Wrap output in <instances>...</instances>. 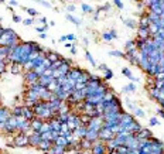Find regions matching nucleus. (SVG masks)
<instances>
[{
    "label": "nucleus",
    "instance_id": "nucleus-11",
    "mask_svg": "<svg viewBox=\"0 0 164 154\" xmlns=\"http://www.w3.org/2000/svg\"><path fill=\"white\" fill-rule=\"evenodd\" d=\"M47 58H48L49 61H51V64L57 62V61H59V59H64V58L61 57L59 54H57V52H49L48 55H47Z\"/></svg>",
    "mask_w": 164,
    "mask_h": 154
},
{
    "label": "nucleus",
    "instance_id": "nucleus-42",
    "mask_svg": "<svg viewBox=\"0 0 164 154\" xmlns=\"http://www.w3.org/2000/svg\"><path fill=\"white\" fill-rule=\"evenodd\" d=\"M158 114H160L161 117H164V109H158Z\"/></svg>",
    "mask_w": 164,
    "mask_h": 154
},
{
    "label": "nucleus",
    "instance_id": "nucleus-26",
    "mask_svg": "<svg viewBox=\"0 0 164 154\" xmlns=\"http://www.w3.org/2000/svg\"><path fill=\"white\" fill-rule=\"evenodd\" d=\"M112 76H113V72H112L110 69H106V73H105V81H109Z\"/></svg>",
    "mask_w": 164,
    "mask_h": 154
},
{
    "label": "nucleus",
    "instance_id": "nucleus-15",
    "mask_svg": "<svg viewBox=\"0 0 164 154\" xmlns=\"http://www.w3.org/2000/svg\"><path fill=\"white\" fill-rule=\"evenodd\" d=\"M124 47H126V51L127 52H130V51H133V49H137L136 48V42L134 41H126V44H124Z\"/></svg>",
    "mask_w": 164,
    "mask_h": 154
},
{
    "label": "nucleus",
    "instance_id": "nucleus-18",
    "mask_svg": "<svg viewBox=\"0 0 164 154\" xmlns=\"http://www.w3.org/2000/svg\"><path fill=\"white\" fill-rule=\"evenodd\" d=\"M122 21H123V23H124L126 25H127L129 28H136V25H137V23H136L134 20H130V18H129V20H126V18H122Z\"/></svg>",
    "mask_w": 164,
    "mask_h": 154
},
{
    "label": "nucleus",
    "instance_id": "nucleus-27",
    "mask_svg": "<svg viewBox=\"0 0 164 154\" xmlns=\"http://www.w3.org/2000/svg\"><path fill=\"white\" fill-rule=\"evenodd\" d=\"M134 114H136V116H139V117H144V112H143L141 109H137V107L134 109Z\"/></svg>",
    "mask_w": 164,
    "mask_h": 154
},
{
    "label": "nucleus",
    "instance_id": "nucleus-30",
    "mask_svg": "<svg viewBox=\"0 0 164 154\" xmlns=\"http://www.w3.org/2000/svg\"><path fill=\"white\" fill-rule=\"evenodd\" d=\"M158 124V120L156 117H150V126H157Z\"/></svg>",
    "mask_w": 164,
    "mask_h": 154
},
{
    "label": "nucleus",
    "instance_id": "nucleus-14",
    "mask_svg": "<svg viewBox=\"0 0 164 154\" xmlns=\"http://www.w3.org/2000/svg\"><path fill=\"white\" fill-rule=\"evenodd\" d=\"M51 150H52L54 154H65V148L61 146H57V144H54V146L51 147Z\"/></svg>",
    "mask_w": 164,
    "mask_h": 154
},
{
    "label": "nucleus",
    "instance_id": "nucleus-10",
    "mask_svg": "<svg viewBox=\"0 0 164 154\" xmlns=\"http://www.w3.org/2000/svg\"><path fill=\"white\" fill-rule=\"evenodd\" d=\"M52 146H54V141H47V140H42L40 144H38V148H40V150H42V151H47V150H49Z\"/></svg>",
    "mask_w": 164,
    "mask_h": 154
},
{
    "label": "nucleus",
    "instance_id": "nucleus-21",
    "mask_svg": "<svg viewBox=\"0 0 164 154\" xmlns=\"http://www.w3.org/2000/svg\"><path fill=\"white\" fill-rule=\"evenodd\" d=\"M81 8H82V11H85V13H93V8L90 7L89 4H86V3H82Z\"/></svg>",
    "mask_w": 164,
    "mask_h": 154
},
{
    "label": "nucleus",
    "instance_id": "nucleus-22",
    "mask_svg": "<svg viewBox=\"0 0 164 154\" xmlns=\"http://www.w3.org/2000/svg\"><path fill=\"white\" fill-rule=\"evenodd\" d=\"M136 90V85L134 83H129L123 88V92H134Z\"/></svg>",
    "mask_w": 164,
    "mask_h": 154
},
{
    "label": "nucleus",
    "instance_id": "nucleus-38",
    "mask_svg": "<svg viewBox=\"0 0 164 154\" xmlns=\"http://www.w3.org/2000/svg\"><path fill=\"white\" fill-rule=\"evenodd\" d=\"M38 21H41V23H44V25L47 24V18H45V17H40V18H38Z\"/></svg>",
    "mask_w": 164,
    "mask_h": 154
},
{
    "label": "nucleus",
    "instance_id": "nucleus-29",
    "mask_svg": "<svg viewBox=\"0 0 164 154\" xmlns=\"http://www.w3.org/2000/svg\"><path fill=\"white\" fill-rule=\"evenodd\" d=\"M113 4H115L117 8H123V6H124V4H123V1H120V0H115V1H113Z\"/></svg>",
    "mask_w": 164,
    "mask_h": 154
},
{
    "label": "nucleus",
    "instance_id": "nucleus-13",
    "mask_svg": "<svg viewBox=\"0 0 164 154\" xmlns=\"http://www.w3.org/2000/svg\"><path fill=\"white\" fill-rule=\"evenodd\" d=\"M122 73L124 75V76H127V78H129L130 81H133V82H136V81H137V78L131 75V71L129 69V68H123V69H122Z\"/></svg>",
    "mask_w": 164,
    "mask_h": 154
},
{
    "label": "nucleus",
    "instance_id": "nucleus-4",
    "mask_svg": "<svg viewBox=\"0 0 164 154\" xmlns=\"http://www.w3.org/2000/svg\"><path fill=\"white\" fill-rule=\"evenodd\" d=\"M24 78H25V81L28 82V83H34V82H38L40 75L35 72V71H30V72H25Z\"/></svg>",
    "mask_w": 164,
    "mask_h": 154
},
{
    "label": "nucleus",
    "instance_id": "nucleus-36",
    "mask_svg": "<svg viewBox=\"0 0 164 154\" xmlns=\"http://www.w3.org/2000/svg\"><path fill=\"white\" fill-rule=\"evenodd\" d=\"M99 69H102V71H106V69H109V68H107L106 64H100V65H99Z\"/></svg>",
    "mask_w": 164,
    "mask_h": 154
},
{
    "label": "nucleus",
    "instance_id": "nucleus-17",
    "mask_svg": "<svg viewBox=\"0 0 164 154\" xmlns=\"http://www.w3.org/2000/svg\"><path fill=\"white\" fill-rule=\"evenodd\" d=\"M116 151L119 154H127L130 150H129V147L127 146H124V144H122V146H117L116 147Z\"/></svg>",
    "mask_w": 164,
    "mask_h": 154
},
{
    "label": "nucleus",
    "instance_id": "nucleus-1",
    "mask_svg": "<svg viewBox=\"0 0 164 154\" xmlns=\"http://www.w3.org/2000/svg\"><path fill=\"white\" fill-rule=\"evenodd\" d=\"M14 146L16 147H25L30 146V137L25 136V133L17 131L14 134Z\"/></svg>",
    "mask_w": 164,
    "mask_h": 154
},
{
    "label": "nucleus",
    "instance_id": "nucleus-37",
    "mask_svg": "<svg viewBox=\"0 0 164 154\" xmlns=\"http://www.w3.org/2000/svg\"><path fill=\"white\" fill-rule=\"evenodd\" d=\"M66 10H68V11H74L75 6H74V4H68V6H66Z\"/></svg>",
    "mask_w": 164,
    "mask_h": 154
},
{
    "label": "nucleus",
    "instance_id": "nucleus-5",
    "mask_svg": "<svg viewBox=\"0 0 164 154\" xmlns=\"http://www.w3.org/2000/svg\"><path fill=\"white\" fill-rule=\"evenodd\" d=\"M41 141H42V138H41V134L40 133H34L33 136L30 137V146L31 147H38Z\"/></svg>",
    "mask_w": 164,
    "mask_h": 154
},
{
    "label": "nucleus",
    "instance_id": "nucleus-31",
    "mask_svg": "<svg viewBox=\"0 0 164 154\" xmlns=\"http://www.w3.org/2000/svg\"><path fill=\"white\" fill-rule=\"evenodd\" d=\"M23 23H24L25 25H31L34 23V20L33 18H25V20H23Z\"/></svg>",
    "mask_w": 164,
    "mask_h": 154
},
{
    "label": "nucleus",
    "instance_id": "nucleus-20",
    "mask_svg": "<svg viewBox=\"0 0 164 154\" xmlns=\"http://www.w3.org/2000/svg\"><path fill=\"white\" fill-rule=\"evenodd\" d=\"M66 20H68V21H71V23H74V24H76V25H81V20H79V18H75V17L71 16V14H68V16H66Z\"/></svg>",
    "mask_w": 164,
    "mask_h": 154
},
{
    "label": "nucleus",
    "instance_id": "nucleus-43",
    "mask_svg": "<svg viewBox=\"0 0 164 154\" xmlns=\"http://www.w3.org/2000/svg\"><path fill=\"white\" fill-rule=\"evenodd\" d=\"M83 44L88 45V44H89V40H88V38H83Z\"/></svg>",
    "mask_w": 164,
    "mask_h": 154
},
{
    "label": "nucleus",
    "instance_id": "nucleus-23",
    "mask_svg": "<svg viewBox=\"0 0 164 154\" xmlns=\"http://www.w3.org/2000/svg\"><path fill=\"white\" fill-rule=\"evenodd\" d=\"M102 40L106 41V42H110L113 40V37L110 35V32H102Z\"/></svg>",
    "mask_w": 164,
    "mask_h": 154
},
{
    "label": "nucleus",
    "instance_id": "nucleus-2",
    "mask_svg": "<svg viewBox=\"0 0 164 154\" xmlns=\"http://www.w3.org/2000/svg\"><path fill=\"white\" fill-rule=\"evenodd\" d=\"M23 69H24V65L20 64V62H10L7 66V71L11 73H21L23 72Z\"/></svg>",
    "mask_w": 164,
    "mask_h": 154
},
{
    "label": "nucleus",
    "instance_id": "nucleus-9",
    "mask_svg": "<svg viewBox=\"0 0 164 154\" xmlns=\"http://www.w3.org/2000/svg\"><path fill=\"white\" fill-rule=\"evenodd\" d=\"M79 146H81L82 150L88 151V150H92V141H90V140H88V138H82L81 143H79Z\"/></svg>",
    "mask_w": 164,
    "mask_h": 154
},
{
    "label": "nucleus",
    "instance_id": "nucleus-7",
    "mask_svg": "<svg viewBox=\"0 0 164 154\" xmlns=\"http://www.w3.org/2000/svg\"><path fill=\"white\" fill-rule=\"evenodd\" d=\"M42 124H44V122H42L41 119H38V117H35L34 120H31V129H33L35 133H38L41 130V127H42Z\"/></svg>",
    "mask_w": 164,
    "mask_h": 154
},
{
    "label": "nucleus",
    "instance_id": "nucleus-24",
    "mask_svg": "<svg viewBox=\"0 0 164 154\" xmlns=\"http://www.w3.org/2000/svg\"><path fill=\"white\" fill-rule=\"evenodd\" d=\"M7 71V62H6V59L4 61H0V75L3 72H6Z\"/></svg>",
    "mask_w": 164,
    "mask_h": 154
},
{
    "label": "nucleus",
    "instance_id": "nucleus-6",
    "mask_svg": "<svg viewBox=\"0 0 164 154\" xmlns=\"http://www.w3.org/2000/svg\"><path fill=\"white\" fill-rule=\"evenodd\" d=\"M86 133H88V127H86V126H81V127H78V129L74 131L75 136H76V137H79L81 140L86 137Z\"/></svg>",
    "mask_w": 164,
    "mask_h": 154
},
{
    "label": "nucleus",
    "instance_id": "nucleus-39",
    "mask_svg": "<svg viewBox=\"0 0 164 154\" xmlns=\"http://www.w3.org/2000/svg\"><path fill=\"white\" fill-rule=\"evenodd\" d=\"M69 51H71V54H76V48H75L74 44H72V47H71V49H69Z\"/></svg>",
    "mask_w": 164,
    "mask_h": 154
},
{
    "label": "nucleus",
    "instance_id": "nucleus-41",
    "mask_svg": "<svg viewBox=\"0 0 164 154\" xmlns=\"http://www.w3.org/2000/svg\"><path fill=\"white\" fill-rule=\"evenodd\" d=\"M59 41H61V42H65L66 37H65V35H61V37H59Z\"/></svg>",
    "mask_w": 164,
    "mask_h": 154
},
{
    "label": "nucleus",
    "instance_id": "nucleus-12",
    "mask_svg": "<svg viewBox=\"0 0 164 154\" xmlns=\"http://www.w3.org/2000/svg\"><path fill=\"white\" fill-rule=\"evenodd\" d=\"M11 116H14V117L23 116V106H14L11 110Z\"/></svg>",
    "mask_w": 164,
    "mask_h": 154
},
{
    "label": "nucleus",
    "instance_id": "nucleus-35",
    "mask_svg": "<svg viewBox=\"0 0 164 154\" xmlns=\"http://www.w3.org/2000/svg\"><path fill=\"white\" fill-rule=\"evenodd\" d=\"M13 21H14V23H20V21H21V18H20L18 16H16V14H13Z\"/></svg>",
    "mask_w": 164,
    "mask_h": 154
},
{
    "label": "nucleus",
    "instance_id": "nucleus-25",
    "mask_svg": "<svg viewBox=\"0 0 164 154\" xmlns=\"http://www.w3.org/2000/svg\"><path fill=\"white\" fill-rule=\"evenodd\" d=\"M35 30H37V31H38V32H41V34H42V32H45V31H47V30H48V24H45V25H41V27H35Z\"/></svg>",
    "mask_w": 164,
    "mask_h": 154
},
{
    "label": "nucleus",
    "instance_id": "nucleus-8",
    "mask_svg": "<svg viewBox=\"0 0 164 154\" xmlns=\"http://www.w3.org/2000/svg\"><path fill=\"white\" fill-rule=\"evenodd\" d=\"M54 144L64 147V148H66V147L69 146V144H68V141H66V138L64 137V136H58V137L55 138V140H54Z\"/></svg>",
    "mask_w": 164,
    "mask_h": 154
},
{
    "label": "nucleus",
    "instance_id": "nucleus-16",
    "mask_svg": "<svg viewBox=\"0 0 164 154\" xmlns=\"http://www.w3.org/2000/svg\"><path fill=\"white\" fill-rule=\"evenodd\" d=\"M85 57H86V59L89 61V64L92 65V66H98V64H96V61H95V58H93L92 55H90V52L88 51V49L85 51Z\"/></svg>",
    "mask_w": 164,
    "mask_h": 154
},
{
    "label": "nucleus",
    "instance_id": "nucleus-3",
    "mask_svg": "<svg viewBox=\"0 0 164 154\" xmlns=\"http://www.w3.org/2000/svg\"><path fill=\"white\" fill-rule=\"evenodd\" d=\"M82 72H83V69L78 68V66H74V68H71V71L68 73V79H74L76 82L82 76Z\"/></svg>",
    "mask_w": 164,
    "mask_h": 154
},
{
    "label": "nucleus",
    "instance_id": "nucleus-28",
    "mask_svg": "<svg viewBox=\"0 0 164 154\" xmlns=\"http://www.w3.org/2000/svg\"><path fill=\"white\" fill-rule=\"evenodd\" d=\"M65 37H66V41H72V42H74V41L76 40V35H75V34H68Z\"/></svg>",
    "mask_w": 164,
    "mask_h": 154
},
{
    "label": "nucleus",
    "instance_id": "nucleus-19",
    "mask_svg": "<svg viewBox=\"0 0 164 154\" xmlns=\"http://www.w3.org/2000/svg\"><path fill=\"white\" fill-rule=\"evenodd\" d=\"M109 55H112V57H119V58H126V54H123L122 51H117V49H112V51H109Z\"/></svg>",
    "mask_w": 164,
    "mask_h": 154
},
{
    "label": "nucleus",
    "instance_id": "nucleus-40",
    "mask_svg": "<svg viewBox=\"0 0 164 154\" xmlns=\"http://www.w3.org/2000/svg\"><path fill=\"white\" fill-rule=\"evenodd\" d=\"M8 4H10V7H11V6H14V7H16V6H18V1H10Z\"/></svg>",
    "mask_w": 164,
    "mask_h": 154
},
{
    "label": "nucleus",
    "instance_id": "nucleus-44",
    "mask_svg": "<svg viewBox=\"0 0 164 154\" xmlns=\"http://www.w3.org/2000/svg\"><path fill=\"white\" fill-rule=\"evenodd\" d=\"M40 38H47V34H45V32H42V34L40 35Z\"/></svg>",
    "mask_w": 164,
    "mask_h": 154
},
{
    "label": "nucleus",
    "instance_id": "nucleus-33",
    "mask_svg": "<svg viewBox=\"0 0 164 154\" xmlns=\"http://www.w3.org/2000/svg\"><path fill=\"white\" fill-rule=\"evenodd\" d=\"M110 35H112V37H113V38H117V31H116L115 28H112V30H110Z\"/></svg>",
    "mask_w": 164,
    "mask_h": 154
},
{
    "label": "nucleus",
    "instance_id": "nucleus-32",
    "mask_svg": "<svg viewBox=\"0 0 164 154\" xmlns=\"http://www.w3.org/2000/svg\"><path fill=\"white\" fill-rule=\"evenodd\" d=\"M40 3L42 4V6H44V7H48V8H51V7H52V4H51L49 1H40Z\"/></svg>",
    "mask_w": 164,
    "mask_h": 154
},
{
    "label": "nucleus",
    "instance_id": "nucleus-34",
    "mask_svg": "<svg viewBox=\"0 0 164 154\" xmlns=\"http://www.w3.org/2000/svg\"><path fill=\"white\" fill-rule=\"evenodd\" d=\"M27 13L31 14V16H35V14H37V11H35L34 8H27Z\"/></svg>",
    "mask_w": 164,
    "mask_h": 154
}]
</instances>
